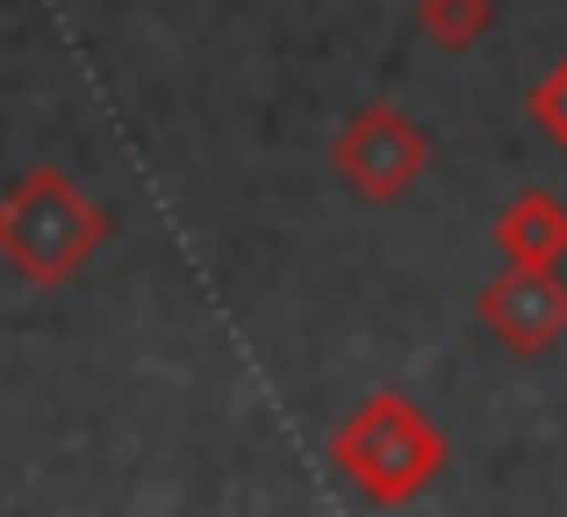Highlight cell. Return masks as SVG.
<instances>
[{"label": "cell", "instance_id": "cell-1", "mask_svg": "<svg viewBox=\"0 0 567 517\" xmlns=\"http://www.w3.org/2000/svg\"><path fill=\"white\" fill-rule=\"evenodd\" d=\"M331 467L360 489V504L402 510L445 475V432L416 395L381 389L360 410H346V424L331 432Z\"/></svg>", "mask_w": 567, "mask_h": 517}, {"label": "cell", "instance_id": "cell-2", "mask_svg": "<svg viewBox=\"0 0 567 517\" xmlns=\"http://www.w3.org/2000/svg\"><path fill=\"white\" fill-rule=\"evenodd\" d=\"M109 230H115L109 209L58 166L22 173L0 195V259L29 288H65L72 273H86V259L109 245Z\"/></svg>", "mask_w": 567, "mask_h": 517}, {"label": "cell", "instance_id": "cell-3", "mask_svg": "<svg viewBox=\"0 0 567 517\" xmlns=\"http://www.w3.org/2000/svg\"><path fill=\"white\" fill-rule=\"evenodd\" d=\"M331 173L346 180V195L388 209V201H402L431 173V137H424V123H416L410 108L367 101V108L331 137Z\"/></svg>", "mask_w": 567, "mask_h": 517}, {"label": "cell", "instance_id": "cell-4", "mask_svg": "<svg viewBox=\"0 0 567 517\" xmlns=\"http://www.w3.org/2000/svg\"><path fill=\"white\" fill-rule=\"evenodd\" d=\"M474 317L503 352H546L567 338V280L560 266H503L496 280H482Z\"/></svg>", "mask_w": 567, "mask_h": 517}, {"label": "cell", "instance_id": "cell-5", "mask_svg": "<svg viewBox=\"0 0 567 517\" xmlns=\"http://www.w3.org/2000/svg\"><path fill=\"white\" fill-rule=\"evenodd\" d=\"M488 238H496L503 266H560L567 259V201L546 195V187H525L517 201H503Z\"/></svg>", "mask_w": 567, "mask_h": 517}, {"label": "cell", "instance_id": "cell-6", "mask_svg": "<svg viewBox=\"0 0 567 517\" xmlns=\"http://www.w3.org/2000/svg\"><path fill=\"white\" fill-rule=\"evenodd\" d=\"M488 22H496V0H416V29H424V43H439V51H474V43L488 37Z\"/></svg>", "mask_w": 567, "mask_h": 517}, {"label": "cell", "instance_id": "cell-7", "mask_svg": "<svg viewBox=\"0 0 567 517\" xmlns=\"http://www.w3.org/2000/svg\"><path fill=\"white\" fill-rule=\"evenodd\" d=\"M532 123L546 130V144H554V152H567V58H554V65H546V80L532 86Z\"/></svg>", "mask_w": 567, "mask_h": 517}]
</instances>
